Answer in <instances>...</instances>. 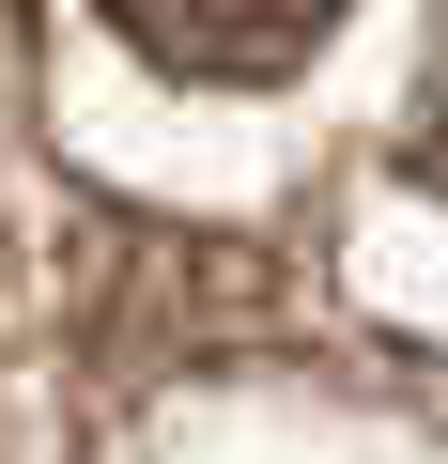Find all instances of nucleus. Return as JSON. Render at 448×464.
Instances as JSON below:
<instances>
[{
	"label": "nucleus",
	"instance_id": "nucleus-1",
	"mask_svg": "<svg viewBox=\"0 0 448 464\" xmlns=\"http://www.w3.org/2000/svg\"><path fill=\"white\" fill-rule=\"evenodd\" d=\"M93 16H109L139 63L201 78V93H263V78H294V63L340 32V0H93Z\"/></svg>",
	"mask_w": 448,
	"mask_h": 464
},
{
	"label": "nucleus",
	"instance_id": "nucleus-2",
	"mask_svg": "<svg viewBox=\"0 0 448 464\" xmlns=\"http://www.w3.org/2000/svg\"><path fill=\"white\" fill-rule=\"evenodd\" d=\"M417 170L448 186V63H433V93H417Z\"/></svg>",
	"mask_w": 448,
	"mask_h": 464
}]
</instances>
